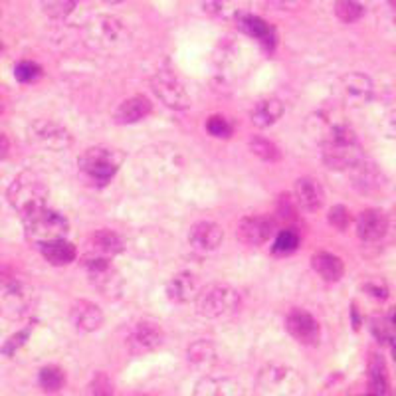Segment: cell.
Listing matches in <instances>:
<instances>
[{"mask_svg":"<svg viewBox=\"0 0 396 396\" xmlns=\"http://www.w3.org/2000/svg\"><path fill=\"white\" fill-rule=\"evenodd\" d=\"M186 161L181 149L171 143H155L141 149L135 157V171L145 185L175 183L185 171Z\"/></svg>","mask_w":396,"mask_h":396,"instance_id":"cell-1","label":"cell"},{"mask_svg":"<svg viewBox=\"0 0 396 396\" xmlns=\"http://www.w3.org/2000/svg\"><path fill=\"white\" fill-rule=\"evenodd\" d=\"M321 153L325 165L331 168H353L359 161H363V151L355 131L350 129L349 125L341 123L337 129L333 131L329 137L321 143Z\"/></svg>","mask_w":396,"mask_h":396,"instance_id":"cell-2","label":"cell"},{"mask_svg":"<svg viewBox=\"0 0 396 396\" xmlns=\"http://www.w3.org/2000/svg\"><path fill=\"white\" fill-rule=\"evenodd\" d=\"M305 380L295 369L269 365L256 378V396H304Z\"/></svg>","mask_w":396,"mask_h":396,"instance_id":"cell-3","label":"cell"},{"mask_svg":"<svg viewBox=\"0 0 396 396\" xmlns=\"http://www.w3.org/2000/svg\"><path fill=\"white\" fill-rule=\"evenodd\" d=\"M123 159H125V155L117 149L92 147L80 157L77 166H80V173L87 183L105 185L119 171Z\"/></svg>","mask_w":396,"mask_h":396,"instance_id":"cell-4","label":"cell"},{"mask_svg":"<svg viewBox=\"0 0 396 396\" xmlns=\"http://www.w3.org/2000/svg\"><path fill=\"white\" fill-rule=\"evenodd\" d=\"M48 198V186L46 181L32 171H24L16 175V178L12 181V185L9 186V203L12 204V208L24 216L28 212L36 210L46 206Z\"/></svg>","mask_w":396,"mask_h":396,"instance_id":"cell-5","label":"cell"},{"mask_svg":"<svg viewBox=\"0 0 396 396\" xmlns=\"http://www.w3.org/2000/svg\"><path fill=\"white\" fill-rule=\"evenodd\" d=\"M22 220H24L28 240L40 246L55 242V240H64L70 230V224L64 216L60 212L50 210L46 206L28 212L22 216Z\"/></svg>","mask_w":396,"mask_h":396,"instance_id":"cell-6","label":"cell"},{"mask_svg":"<svg viewBox=\"0 0 396 396\" xmlns=\"http://www.w3.org/2000/svg\"><path fill=\"white\" fill-rule=\"evenodd\" d=\"M198 311L208 319H222L236 314L240 307V295L230 286H212L204 289L203 294L196 297Z\"/></svg>","mask_w":396,"mask_h":396,"instance_id":"cell-7","label":"cell"},{"mask_svg":"<svg viewBox=\"0 0 396 396\" xmlns=\"http://www.w3.org/2000/svg\"><path fill=\"white\" fill-rule=\"evenodd\" d=\"M30 139L34 145L46 151H64V149L72 147L74 143L70 131L48 119H38L36 123L30 125Z\"/></svg>","mask_w":396,"mask_h":396,"instance_id":"cell-8","label":"cell"},{"mask_svg":"<svg viewBox=\"0 0 396 396\" xmlns=\"http://www.w3.org/2000/svg\"><path fill=\"white\" fill-rule=\"evenodd\" d=\"M151 87L161 102L165 103L168 109L185 111L191 107V97L183 87V83L176 80L175 75L168 72H161L151 80Z\"/></svg>","mask_w":396,"mask_h":396,"instance_id":"cell-9","label":"cell"},{"mask_svg":"<svg viewBox=\"0 0 396 396\" xmlns=\"http://www.w3.org/2000/svg\"><path fill=\"white\" fill-rule=\"evenodd\" d=\"M90 282L107 299H119L123 294V277L109 262H85Z\"/></svg>","mask_w":396,"mask_h":396,"instance_id":"cell-10","label":"cell"},{"mask_svg":"<svg viewBox=\"0 0 396 396\" xmlns=\"http://www.w3.org/2000/svg\"><path fill=\"white\" fill-rule=\"evenodd\" d=\"M335 93L347 105H365L373 97V82L365 74L350 72L337 80Z\"/></svg>","mask_w":396,"mask_h":396,"instance_id":"cell-11","label":"cell"},{"mask_svg":"<svg viewBox=\"0 0 396 396\" xmlns=\"http://www.w3.org/2000/svg\"><path fill=\"white\" fill-rule=\"evenodd\" d=\"M123 246H125V242L115 232H93L90 240H87V248H85L83 262H109L113 256H117L119 252H123Z\"/></svg>","mask_w":396,"mask_h":396,"instance_id":"cell-12","label":"cell"},{"mask_svg":"<svg viewBox=\"0 0 396 396\" xmlns=\"http://www.w3.org/2000/svg\"><path fill=\"white\" fill-rule=\"evenodd\" d=\"M286 329L295 341L307 345V347H315L321 339V325L317 323L314 315L301 311V309H294L287 315Z\"/></svg>","mask_w":396,"mask_h":396,"instance_id":"cell-13","label":"cell"},{"mask_svg":"<svg viewBox=\"0 0 396 396\" xmlns=\"http://www.w3.org/2000/svg\"><path fill=\"white\" fill-rule=\"evenodd\" d=\"M163 329L159 327L157 323L151 321V319H143L137 321L131 327L129 337H127V345L133 353H149V350H155L157 347L163 345Z\"/></svg>","mask_w":396,"mask_h":396,"instance_id":"cell-14","label":"cell"},{"mask_svg":"<svg viewBox=\"0 0 396 396\" xmlns=\"http://www.w3.org/2000/svg\"><path fill=\"white\" fill-rule=\"evenodd\" d=\"M274 224L266 216H246L238 224L236 236L246 246H262L272 238Z\"/></svg>","mask_w":396,"mask_h":396,"instance_id":"cell-15","label":"cell"},{"mask_svg":"<svg viewBox=\"0 0 396 396\" xmlns=\"http://www.w3.org/2000/svg\"><path fill=\"white\" fill-rule=\"evenodd\" d=\"M222 228L216 224V222L210 220H200L191 226V232H188V242L196 252H203V254H208V252H214L222 244Z\"/></svg>","mask_w":396,"mask_h":396,"instance_id":"cell-16","label":"cell"},{"mask_svg":"<svg viewBox=\"0 0 396 396\" xmlns=\"http://www.w3.org/2000/svg\"><path fill=\"white\" fill-rule=\"evenodd\" d=\"M357 234L365 242H377L388 234V216L380 208H367L357 218Z\"/></svg>","mask_w":396,"mask_h":396,"instance_id":"cell-17","label":"cell"},{"mask_svg":"<svg viewBox=\"0 0 396 396\" xmlns=\"http://www.w3.org/2000/svg\"><path fill=\"white\" fill-rule=\"evenodd\" d=\"M350 178H353L355 188L365 194H375L385 186V176L378 171V166L365 159L350 168Z\"/></svg>","mask_w":396,"mask_h":396,"instance_id":"cell-18","label":"cell"},{"mask_svg":"<svg viewBox=\"0 0 396 396\" xmlns=\"http://www.w3.org/2000/svg\"><path fill=\"white\" fill-rule=\"evenodd\" d=\"M193 396H244V387L228 377H204L196 382Z\"/></svg>","mask_w":396,"mask_h":396,"instance_id":"cell-19","label":"cell"},{"mask_svg":"<svg viewBox=\"0 0 396 396\" xmlns=\"http://www.w3.org/2000/svg\"><path fill=\"white\" fill-rule=\"evenodd\" d=\"M70 317H72L75 327L83 333L97 331L103 325L102 309L95 304H92V301H85V299H80V301H75L72 305Z\"/></svg>","mask_w":396,"mask_h":396,"instance_id":"cell-20","label":"cell"},{"mask_svg":"<svg viewBox=\"0 0 396 396\" xmlns=\"http://www.w3.org/2000/svg\"><path fill=\"white\" fill-rule=\"evenodd\" d=\"M151 113V102L145 95H133L129 100H123L117 105V109L113 111V121L119 125H131L137 123L143 117H147Z\"/></svg>","mask_w":396,"mask_h":396,"instance_id":"cell-21","label":"cell"},{"mask_svg":"<svg viewBox=\"0 0 396 396\" xmlns=\"http://www.w3.org/2000/svg\"><path fill=\"white\" fill-rule=\"evenodd\" d=\"M295 200L307 212H317L323 206V188L314 176H304L295 183Z\"/></svg>","mask_w":396,"mask_h":396,"instance_id":"cell-22","label":"cell"},{"mask_svg":"<svg viewBox=\"0 0 396 396\" xmlns=\"http://www.w3.org/2000/svg\"><path fill=\"white\" fill-rule=\"evenodd\" d=\"M166 295L175 304H188L194 297H198V286L193 274H186V272L176 274L166 286Z\"/></svg>","mask_w":396,"mask_h":396,"instance_id":"cell-23","label":"cell"},{"mask_svg":"<svg viewBox=\"0 0 396 396\" xmlns=\"http://www.w3.org/2000/svg\"><path fill=\"white\" fill-rule=\"evenodd\" d=\"M282 115H284V103L276 97H267L254 105L250 119L258 129H266V127H272Z\"/></svg>","mask_w":396,"mask_h":396,"instance_id":"cell-24","label":"cell"},{"mask_svg":"<svg viewBox=\"0 0 396 396\" xmlns=\"http://www.w3.org/2000/svg\"><path fill=\"white\" fill-rule=\"evenodd\" d=\"M311 266L325 282H339L345 272L341 258L333 256L329 252H317L311 258Z\"/></svg>","mask_w":396,"mask_h":396,"instance_id":"cell-25","label":"cell"},{"mask_svg":"<svg viewBox=\"0 0 396 396\" xmlns=\"http://www.w3.org/2000/svg\"><path fill=\"white\" fill-rule=\"evenodd\" d=\"M42 256L52 266H68V264H72L75 259L77 250L68 240H55V242H50V244L42 246Z\"/></svg>","mask_w":396,"mask_h":396,"instance_id":"cell-26","label":"cell"},{"mask_svg":"<svg viewBox=\"0 0 396 396\" xmlns=\"http://www.w3.org/2000/svg\"><path fill=\"white\" fill-rule=\"evenodd\" d=\"M367 370H369V382L370 387H373V390H375L377 395H385L388 388L387 363L382 360V357H380L378 353H370Z\"/></svg>","mask_w":396,"mask_h":396,"instance_id":"cell-27","label":"cell"},{"mask_svg":"<svg viewBox=\"0 0 396 396\" xmlns=\"http://www.w3.org/2000/svg\"><path fill=\"white\" fill-rule=\"evenodd\" d=\"M240 30L246 32L248 36L256 38V40H262V42H269L272 44V38H274V30L267 24L264 18H258V16H244L240 20Z\"/></svg>","mask_w":396,"mask_h":396,"instance_id":"cell-28","label":"cell"},{"mask_svg":"<svg viewBox=\"0 0 396 396\" xmlns=\"http://www.w3.org/2000/svg\"><path fill=\"white\" fill-rule=\"evenodd\" d=\"M216 350L212 347L210 341H196L194 345L188 347V360L194 367H208L210 363H214Z\"/></svg>","mask_w":396,"mask_h":396,"instance_id":"cell-29","label":"cell"},{"mask_svg":"<svg viewBox=\"0 0 396 396\" xmlns=\"http://www.w3.org/2000/svg\"><path fill=\"white\" fill-rule=\"evenodd\" d=\"M65 385V373L55 365H48L40 370V387L46 392H58Z\"/></svg>","mask_w":396,"mask_h":396,"instance_id":"cell-30","label":"cell"},{"mask_svg":"<svg viewBox=\"0 0 396 396\" xmlns=\"http://www.w3.org/2000/svg\"><path fill=\"white\" fill-rule=\"evenodd\" d=\"M250 151L258 159H262V161H267V163L277 161L282 157V153H279V149H277L274 141H269L266 137H258V135L252 137V141H250Z\"/></svg>","mask_w":396,"mask_h":396,"instance_id":"cell-31","label":"cell"},{"mask_svg":"<svg viewBox=\"0 0 396 396\" xmlns=\"http://www.w3.org/2000/svg\"><path fill=\"white\" fill-rule=\"evenodd\" d=\"M335 14L343 22H357L363 16V4L359 0H335Z\"/></svg>","mask_w":396,"mask_h":396,"instance_id":"cell-32","label":"cell"},{"mask_svg":"<svg viewBox=\"0 0 396 396\" xmlns=\"http://www.w3.org/2000/svg\"><path fill=\"white\" fill-rule=\"evenodd\" d=\"M77 0H42V9L50 18L62 20L74 12Z\"/></svg>","mask_w":396,"mask_h":396,"instance_id":"cell-33","label":"cell"},{"mask_svg":"<svg viewBox=\"0 0 396 396\" xmlns=\"http://www.w3.org/2000/svg\"><path fill=\"white\" fill-rule=\"evenodd\" d=\"M299 246V234L291 228H287V230H282L277 234L276 242H274V248L272 252L274 254H279V256H284V254H291L295 252Z\"/></svg>","mask_w":396,"mask_h":396,"instance_id":"cell-34","label":"cell"},{"mask_svg":"<svg viewBox=\"0 0 396 396\" xmlns=\"http://www.w3.org/2000/svg\"><path fill=\"white\" fill-rule=\"evenodd\" d=\"M85 396H113V382L105 373H97L85 388Z\"/></svg>","mask_w":396,"mask_h":396,"instance_id":"cell-35","label":"cell"},{"mask_svg":"<svg viewBox=\"0 0 396 396\" xmlns=\"http://www.w3.org/2000/svg\"><path fill=\"white\" fill-rule=\"evenodd\" d=\"M206 131H208V135L218 139H228L234 133L230 121L226 119V117H222V115H210L206 119Z\"/></svg>","mask_w":396,"mask_h":396,"instance_id":"cell-36","label":"cell"},{"mask_svg":"<svg viewBox=\"0 0 396 396\" xmlns=\"http://www.w3.org/2000/svg\"><path fill=\"white\" fill-rule=\"evenodd\" d=\"M14 75L20 83H30L36 82L38 77L42 75V68L34 62H20L14 68Z\"/></svg>","mask_w":396,"mask_h":396,"instance_id":"cell-37","label":"cell"},{"mask_svg":"<svg viewBox=\"0 0 396 396\" xmlns=\"http://www.w3.org/2000/svg\"><path fill=\"white\" fill-rule=\"evenodd\" d=\"M329 224L337 230H347L350 224V212L345 206H333L329 210Z\"/></svg>","mask_w":396,"mask_h":396,"instance_id":"cell-38","label":"cell"},{"mask_svg":"<svg viewBox=\"0 0 396 396\" xmlns=\"http://www.w3.org/2000/svg\"><path fill=\"white\" fill-rule=\"evenodd\" d=\"M28 333H30V331L26 329V331H20V333H16V335H12L9 341H6V345H4L2 353H4V355H12L14 350L18 349V347H22V345L26 343Z\"/></svg>","mask_w":396,"mask_h":396,"instance_id":"cell-39","label":"cell"},{"mask_svg":"<svg viewBox=\"0 0 396 396\" xmlns=\"http://www.w3.org/2000/svg\"><path fill=\"white\" fill-rule=\"evenodd\" d=\"M307 0H269V4L277 10H299Z\"/></svg>","mask_w":396,"mask_h":396,"instance_id":"cell-40","label":"cell"},{"mask_svg":"<svg viewBox=\"0 0 396 396\" xmlns=\"http://www.w3.org/2000/svg\"><path fill=\"white\" fill-rule=\"evenodd\" d=\"M382 129L390 139H396V109L390 111L385 121H382Z\"/></svg>","mask_w":396,"mask_h":396,"instance_id":"cell-41","label":"cell"},{"mask_svg":"<svg viewBox=\"0 0 396 396\" xmlns=\"http://www.w3.org/2000/svg\"><path fill=\"white\" fill-rule=\"evenodd\" d=\"M365 291H369L370 295H375L377 299H387V286H380V284H375V282H370V284H365Z\"/></svg>","mask_w":396,"mask_h":396,"instance_id":"cell-42","label":"cell"},{"mask_svg":"<svg viewBox=\"0 0 396 396\" xmlns=\"http://www.w3.org/2000/svg\"><path fill=\"white\" fill-rule=\"evenodd\" d=\"M388 234H390V238H392V242L396 244V206L395 210H392V214L388 216Z\"/></svg>","mask_w":396,"mask_h":396,"instance_id":"cell-43","label":"cell"},{"mask_svg":"<svg viewBox=\"0 0 396 396\" xmlns=\"http://www.w3.org/2000/svg\"><path fill=\"white\" fill-rule=\"evenodd\" d=\"M9 149H10L9 139H6V135L0 133V159H4L6 155H9Z\"/></svg>","mask_w":396,"mask_h":396,"instance_id":"cell-44","label":"cell"},{"mask_svg":"<svg viewBox=\"0 0 396 396\" xmlns=\"http://www.w3.org/2000/svg\"><path fill=\"white\" fill-rule=\"evenodd\" d=\"M390 323H392V327L396 329V309L392 311V315H390Z\"/></svg>","mask_w":396,"mask_h":396,"instance_id":"cell-45","label":"cell"},{"mask_svg":"<svg viewBox=\"0 0 396 396\" xmlns=\"http://www.w3.org/2000/svg\"><path fill=\"white\" fill-rule=\"evenodd\" d=\"M105 2H109V4H119L123 0H105Z\"/></svg>","mask_w":396,"mask_h":396,"instance_id":"cell-46","label":"cell"},{"mask_svg":"<svg viewBox=\"0 0 396 396\" xmlns=\"http://www.w3.org/2000/svg\"><path fill=\"white\" fill-rule=\"evenodd\" d=\"M392 357H395V360H396V343L392 345Z\"/></svg>","mask_w":396,"mask_h":396,"instance_id":"cell-47","label":"cell"},{"mask_svg":"<svg viewBox=\"0 0 396 396\" xmlns=\"http://www.w3.org/2000/svg\"><path fill=\"white\" fill-rule=\"evenodd\" d=\"M0 50H2V46H0Z\"/></svg>","mask_w":396,"mask_h":396,"instance_id":"cell-48","label":"cell"}]
</instances>
